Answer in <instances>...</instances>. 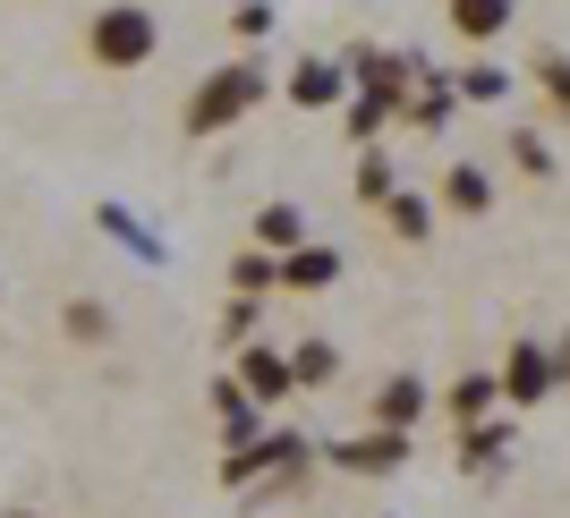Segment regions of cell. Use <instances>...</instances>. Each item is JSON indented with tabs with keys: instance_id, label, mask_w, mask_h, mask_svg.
<instances>
[{
	"instance_id": "cell-1",
	"label": "cell",
	"mask_w": 570,
	"mask_h": 518,
	"mask_svg": "<svg viewBox=\"0 0 570 518\" xmlns=\"http://www.w3.org/2000/svg\"><path fill=\"white\" fill-rule=\"evenodd\" d=\"M154 43H163V26H154L145 0H111V9L86 26V60H95V69H145Z\"/></svg>"
},
{
	"instance_id": "cell-2",
	"label": "cell",
	"mask_w": 570,
	"mask_h": 518,
	"mask_svg": "<svg viewBox=\"0 0 570 518\" xmlns=\"http://www.w3.org/2000/svg\"><path fill=\"white\" fill-rule=\"evenodd\" d=\"M264 102V69H222L205 94L188 102V137H214V128H230L238 111H256Z\"/></svg>"
},
{
	"instance_id": "cell-3",
	"label": "cell",
	"mask_w": 570,
	"mask_h": 518,
	"mask_svg": "<svg viewBox=\"0 0 570 518\" xmlns=\"http://www.w3.org/2000/svg\"><path fill=\"white\" fill-rule=\"evenodd\" d=\"M546 382H553V366H546V357H537V340H520V349H511V375H502V391H511V400H537V391H546Z\"/></svg>"
},
{
	"instance_id": "cell-4",
	"label": "cell",
	"mask_w": 570,
	"mask_h": 518,
	"mask_svg": "<svg viewBox=\"0 0 570 518\" xmlns=\"http://www.w3.org/2000/svg\"><path fill=\"white\" fill-rule=\"evenodd\" d=\"M282 281L289 289H333L341 281V256H333V247H298V256L282 263Z\"/></svg>"
},
{
	"instance_id": "cell-5",
	"label": "cell",
	"mask_w": 570,
	"mask_h": 518,
	"mask_svg": "<svg viewBox=\"0 0 570 518\" xmlns=\"http://www.w3.org/2000/svg\"><path fill=\"white\" fill-rule=\"evenodd\" d=\"M452 26L469 34V43H485V34L511 26V0H452Z\"/></svg>"
},
{
	"instance_id": "cell-6",
	"label": "cell",
	"mask_w": 570,
	"mask_h": 518,
	"mask_svg": "<svg viewBox=\"0 0 570 518\" xmlns=\"http://www.w3.org/2000/svg\"><path fill=\"white\" fill-rule=\"evenodd\" d=\"M238 382H247V391H256V400H282V391H289V366H282V357H247V366H238Z\"/></svg>"
},
{
	"instance_id": "cell-7",
	"label": "cell",
	"mask_w": 570,
	"mask_h": 518,
	"mask_svg": "<svg viewBox=\"0 0 570 518\" xmlns=\"http://www.w3.org/2000/svg\"><path fill=\"white\" fill-rule=\"evenodd\" d=\"M289 94H298V102H333V94H341V69H333V60H298Z\"/></svg>"
},
{
	"instance_id": "cell-8",
	"label": "cell",
	"mask_w": 570,
	"mask_h": 518,
	"mask_svg": "<svg viewBox=\"0 0 570 518\" xmlns=\"http://www.w3.org/2000/svg\"><path fill=\"white\" fill-rule=\"evenodd\" d=\"M417 408H426V391H417L409 375H401V382H383V391H375V417H383V425H409Z\"/></svg>"
},
{
	"instance_id": "cell-9",
	"label": "cell",
	"mask_w": 570,
	"mask_h": 518,
	"mask_svg": "<svg viewBox=\"0 0 570 518\" xmlns=\"http://www.w3.org/2000/svg\"><path fill=\"white\" fill-rule=\"evenodd\" d=\"M485 196H494V188H485V170H469V162L443 179V205H452V212H485Z\"/></svg>"
},
{
	"instance_id": "cell-10",
	"label": "cell",
	"mask_w": 570,
	"mask_h": 518,
	"mask_svg": "<svg viewBox=\"0 0 570 518\" xmlns=\"http://www.w3.org/2000/svg\"><path fill=\"white\" fill-rule=\"evenodd\" d=\"M256 238H264V247H298V212H289V205H264L256 212Z\"/></svg>"
},
{
	"instance_id": "cell-11",
	"label": "cell",
	"mask_w": 570,
	"mask_h": 518,
	"mask_svg": "<svg viewBox=\"0 0 570 518\" xmlns=\"http://www.w3.org/2000/svg\"><path fill=\"white\" fill-rule=\"evenodd\" d=\"M485 408H494V382H485V375H469V382L452 391V417L469 425V417H485Z\"/></svg>"
},
{
	"instance_id": "cell-12",
	"label": "cell",
	"mask_w": 570,
	"mask_h": 518,
	"mask_svg": "<svg viewBox=\"0 0 570 518\" xmlns=\"http://www.w3.org/2000/svg\"><path fill=\"white\" fill-rule=\"evenodd\" d=\"M383 212H392L401 238H426V205H417V196H383Z\"/></svg>"
},
{
	"instance_id": "cell-13",
	"label": "cell",
	"mask_w": 570,
	"mask_h": 518,
	"mask_svg": "<svg viewBox=\"0 0 570 518\" xmlns=\"http://www.w3.org/2000/svg\"><path fill=\"white\" fill-rule=\"evenodd\" d=\"M230 272H238V289H264V281H282V263H273V256H238Z\"/></svg>"
},
{
	"instance_id": "cell-14",
	"label": "cell",
	"mask_w": 570,
	"mask_h": 518,
	"mask_svg": "<svg viewBox=\"0 0 570 518\" xmlns=\"http://www.w3.org/2000/svg\"><path fill=\"white\" fill-rule=\"evenodd\" d=\"M69 331H77V340H111V315H102V307H69Z\"/></svg>"
},
{
	"instance_id": "cell-15",
	"label": "cell",
	"mask_w": 570,
	"mask_h": 518,
	"mask_svg": "<svg viewBox=\"0 0 570 518\" xmlns=\"http://www.w3.org/2000/svg\"><path fill=\"white\" fill-rule=\"evenodd\" d=\"M350 459H357V468H392V459H401V442H357Z\"/></svg>"
},
{
	"instance_id": "cell-16",
	"label": "cell",
	"mask_w": 570,
	"mask_h": 518,
	"mask_svg": "<svg viewBox=\"0 0 570 518\" xmlns=\"http://www.w3.org/2000/svg\"><path fill=\"white\" fill-rule=\"evenodd\" d=\"M333 375V349H298V382H324Z\"/></svg>"
},
{
	"instance_id": "cell-17",
	"label": "cell",
	"mask_w": 570,
	"mask_h": 518,
	"mask_svg": "<svg viewBox=\"0 0 570 518\" xmlns=\"http://www.w3.org/2000/svg\"><path fill=\"white\" fill-rule=\"evenodd\" d=\"M537 77H546V86H553V102H562V111H570V60H546V69H537Z\"/></svg>"
},
{
	"instance_id": "cell-18",
	"label": "cell",
	"mask_w": 570,
	"mask_h": 518,
	"mask_svg": "<svg viewBox=\"0 0 570 518\" xmlns=\"http://www.w3.org/2000/svg\"><path fill=\"white\" fill-rule=\"evenodd\" d=\"M0 518H35V510H0Z\"/></svg>"
}]
</instances>
